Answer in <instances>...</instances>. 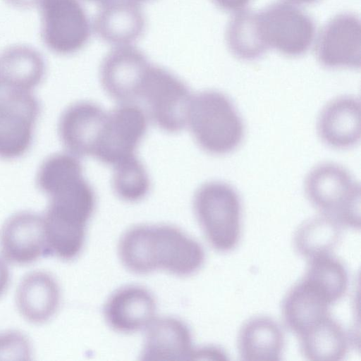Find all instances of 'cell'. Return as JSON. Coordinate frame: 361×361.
<instances>
[{
    "label": "cell",
    "mask_w": 361,
    "mask_h": 361,
    "mask_svg": "<svg viewBox=\"0 0 361 361\" xmlns=\"http://www.w3.org/2000/svg\"><path fill=\"white\" fill-rule=\"evenodd\" d=\"M317 131L322 140L332 148L355 146L361 137L360 99L346 95L329 102L319 114Z\"/></svg>",
    "instance_id": "16"
},
{
    "label": "cell",
    "mask_w": 361,
    "mask_h": 361,
    "mask_svg": "<svg viewBox=\"0 0 361 361\" xmlns=\"http://www.w3.org/2000/svg\"><path fill=\"white\" fill-rule=\"evenodd\" d=\"M30 355V343L23 334L13 331L0 334V355Z\"/></svg>",
    "instance_id": "28"
},
{
    "label": "cell",
    "mask_w": 361,
    "mask_h": 361,
    "mask_svg": "<svg viewBox=\"0 0 361 361\" xmlns=\"http://www.w3.org/2000/svg\"><path fill=\"white\" fill-rule=\"evenodd\" d=\"M320 64L326 68H360L361 24L353 13L336 16L321 31L316 47Z\"/></svg>",
    "instance_id": "13"
},
{
    "label": "cell",
    "mask_w": 361,
    "mask_h": 361,
    "mask_svg": "<svg viewBox=\"0 0 361 361\" xmlns=\"http://www.w3.org/2000/svg\"><path fill=\"white\" fill-rule=\"evenodd\" d=\"M108 112L96 103L78 102L62 113L58 126L60 140L70 154L94 157L101 142Z\"/></svg>",
    "instance_id": "12"
},
{
    "label": "cell",
    "mask_w": 361,
    "mask_h": 361,
    "mask_svg": "<svg viewBox=\"0 0 361 361\" xmlns=\"http://www.w3.org/2000/svg\"><path fill=\"white\" fill-rule=\"evenodd\" d=\"M284 345L285 337L281 327L269 317H252L239 331L238 349L243 360H280Z\"/></svg>",
    "instance_id": "21"
},
{
    "label": "cell",
    "mask_w": 361,
    "mask_h": 361,
    "mask_svg": "<svg viewBox=\"0 0 361 361\" xmlns=\"http://www.w3.org/2000/svg\"><path fill=\"white\" fill-rule=\"evenodd\" d=\"M146 21L138 4L110 0L102 4L94 22L98 36L115 47L132 44L145 32Z\"/></svg>",
    "instance_id": "17"
},
{
    "label": "cell",
    "mask_w": 361,
    "mask_h": 361,
    "mask_svg": "<svg viewBox=\"0 0 361 361\" xmlns=\"http://www.w3.org/2000/svg\"><path fill=\"white\" fill-rule=\"evenodd\" d=\"M61 293L54 277L44 271L25 275L16 292V304L20 314L28 322L42 324L49 321L60 305Z\"/></svg>",
    "instance_id": "19"
},
{
    "label": "cell",
    "mask_w": 361,
    "mask_h": 361,
    "mask_svg": "<svg viewBox=\"0 0 361 361\" xmlns=\"http://www.w3.org/2000/svg\"><path fill=\"white\" fill-rule=\"evenodd\" d=\"M87 1L94 2V3H99L101 4H103L110 0H87Z\"/></svg>",
    "instance_id": "33"
},
{
    "label": "cell",
    "mask_w": 361,
    "mask_h": 361,
    "mask_svg": "<svg viewBox=\"0 0 361 361\" xmlns=\"http://www.w3.org/2000/svg\"><path fill=\"white\" fill-rule=\"evenodd\" d=\"M147 130L145 111L133 103H122L108 112L99 146L94 155L99 161L114 166L135 150Z\"/></svg>",
    "instance_id": "11"
},
{
    "label": "cell",
    "mask_w": 361,
    "mask_h": 361,
    "mask_svg": "<svg viewBox=\"0 0 361 361\" xmlns=\"http://www.w3.org/2000/svg\"><path fill=\"white\" fill-rule=\"evenodd\" d=\"M147 331L142 360H193L192 335L188 326L173 317L154 319Z\"/></svg>",
    "instance_id": "18"
},
{
    "label": "cell",
    "mask_w": 361,
    "mask_h": 361,
    "mask_svg": "<svg viewBox=\"0 0 361 361\" xmlns=\"http://www.w3.org/2000/svg\"><path fill=\"white\" fill-rule=\"evenodd\" d=\"M304 279L318 287L331 305L343 297L348 286V274L345 267L331 255L310 259Z\"/></svg>",
    "instance_id": "26"
},
{
    "label": "cell",
    "mask_w": 361,
    "mask_h": 361,
    "mask_svg": "<svg viewBox=\"0 0 361 361\" xmlns=\"http://www.w3.org/2000/svg\"><path fill=\"white\" fill-rule=\"evenodd\" d=\"M193 209L209 243L228 252L238 245L241 235V200L233 187L222 181H209L195 192Z\"/></svg>",
    "instance_id": "4"
},
{
    "label": "cell",
    "mask_w": 361,
    "mask_h": 361,
    "mask_svg": "<svg viewBox=\"0 0 361 361\" xmlns=\"http://www.w3.org/2000/svg\"><path fill=\"white\" fill-rule=\"evenodd\" d=\"M330 305L324 293L303 278L283 299V321L286 326L298 336L328 316Z\"/></svg>",
    "instance_id": "20"
},
{
    "label": "cell",
    "mask_w": 361,
    "mask_h": 361,
    "mask_svg": "<svg viewBox=\"0 0 361 361\" xmlns=\"http://www.w3.org/2000/svg\"><path fill=\"white\" fill-rule=\"evenodd\" d=\"M10 281V272L7 264L0 257V297L6 290Z\"/></svg>",
    "instance_id": "30"
},
{
    "label": "cell",
    "mask_w": 361,
    "mask_h": 361,
    "mask_svg": "<svg viewBox=\"0 0 361 361\" xmlns=\"http://www.w3.org/2000/svg\"><path fill=\"white\" fill-rule=\"evenodd\" d=\"M311 204L343 226L360 228V186L342 166L324 162L314 167L305 181Z\"/></svg>",
    "instance_id": "5"
},
{
    "label": "cell",
    "mask_w": 361,
    "mask_h": 361,
    "mask_svg": "<svg viewBox=\"0 0 361 361\" xmlns=\"http://www.w3.org/2000/svg\"><path fill=\"white\" fill-rule=\"evenodd\" d=\"M221 9L226 11H240L251 0H212Z\"/></svg>",
    "instance_id": "29"
},
{
    "label": "cell",
    "mask_w": 361,
    "mask_h": 361,
    "mask_svg": "<svg viewBox=\"0 0 361 361\" xmlns=\"http://www.w3.org/2000/svg\"><path fill=\"white\" fill-rule=\"evenodd\" d=\"M192 95L188 85L169 71L151 64L140 99L152 121L168 133H178L188 125Z\"/></svg>",
    "instance_id": "6"
},
{
    "label": "cell",
    "mask_w": 361,
    "mask_h": 361,
    "mask_svg": "<svg viewBox=\"0 0 361 361\" xmlns=\"http://www.w3.org/2000/svg\"><path fill=\"white\" fill-rule=\"evenodd\" d=\"M10 4L20 8H29L39 4L41 0H6Z\"/></svg>",
    "instance_id": "31"
},
{
    "label": "cell",
    "mask_w": 361,
    "mask_h": 361,
    "mask_svg": "<svg viewBox=\"0 0 361 361\" xmlns=\"http://www.w3.org/2000/svg\"><path fill=\"white\" fill-rule=\"evenodd\" d=\"M302 355L312 361H338L346 355L350 338L329 314L298 336Z\"/></svg>",
    "instance_id": "23"
},
{
    "label": "cell",
    "mask_w": 361,
    "mask_h": 361,
    "mask_svg": "<svg viewBox=\"0 0 361 361\" xmlns=\"http://www.w3.org/2000/svg\"><path fill=\"white\" fill-rule=\"evenodd\" d=\"M46 66L42 55L26 45H15L0 54V83L7 90L30 91L43 80Z\"/></svg>",
    "instance_id": "22"
},
{
    "label": "cell",
    "mask_w": 361,
    "mask_h": 361,
    "mask_svg": "<svg viewBox=\"0 0 361 361\" xmlns=\"http://www.w3.org/2000/svg\"><path fill=\"white\" fill-rule=\"evenodd\" d=\"M259 33L267 48L290 57L305 54L315 35L312 18L295 5L277 1L257 13Z\"/></svg>",
    "instance_id": "7"
},
{
    "label": "cell",
    "mask_w": 361,
    "mask_h": 361,
    "mask_svg": "<svg viewBox=\"0 0 361 361\" xmlns=\"http://www.w3.org/2000/svg\"><path fill=\"white\" fill-rule=\"evenodd\" d=\"M0 85H1V83H0Z\"/></svg>",
    "instance_id": "35"
},
{
    "label": "cell",
    "mask_w": 361,
    "mask_h": 361,
    "mask_svg": "<svg viewBox=\"0 0 361 361\" xmlns=\"http://www.w3.org/2000/svg\"><path fill=\"white\" fill-rule=\"evenodd\" d=\"M36 183L49 197L47 219L66 228L87 226L96 207V195L75 156L58 153L47 157L39 168Z\"/></svg>",
    "instance_id": "2"
},
{
    "label": "cell",
    "mask_w": 361,
    "mask_h": 361,
    "mask_svg": "<svg viewBox=\"0 0 361 361\" xmlns=\"http://www.w3.org/2000/svg\"><path fill=\"white\" fill-rule=\"evenodd\" d=\"M0 249L9 262L25 265L46 257L44 217L30 211L10 216L0 231Z\"/></svg>",
    "instance_id": "14"
},
{
    "label": "cell",
    "mask_w": 361,
    "mask_h": 361,
    "mask_svg": "<svg viewBox=\"0 0 361 361\" xmlns=\"http://www.w3.org/2000/svg\"><path fill=\"white\" fill-rule=\"evenodd\" d=\"M343 226L333 217L321 214L304 221L296 230L293 244L300 256L311 259L331 255L342 237Z\"/></svg>",
    "instance_id": "24"
},
{
    "label": "cell",
    "mask_w": 361,
    "mask_h": 361,
    "mask_svg": "<svg viewBox=\"0 0 361 361\" xmlns=\"http://www.w3.org/2000/svg\"><path fill=\"white\" fill-rule=\"evenodd\" d=\"M188 125L199 147L211 154L233 152L245 135L243 119L234 104L216 90H204L192 96Z\"/></svg>",
    "instance_id": "3"
},
{
    "label": "cell",
    "mask_w": 361,
    "mask_h": 361,
    "mask_svg": "<svg viewBox=\"0 0 361 361\" xmlns=\"http://www.w3.org/2000/svg\"><path fill=\"white\" fill-rule=\"evenodd\" d=\"M112 188L122 200L136 202L145 198L150 189V180L143 164L135 154L113 166Z\"/></svg>",
    "instance_id": "27"
},
{
    "label": "cell",
    "mask_w": 361,
    "mask_h": 361,
    "mask_svg": "<svg viewBox=\"0 0 361 361\" xmlns=\"http://www.w3.org/2000/svg\"><path fill=\"white\" fill-rule=\"evenodd\" d=\"M228 47L232 54L244 61H254L268 50L262 39L257 13L242 11L231 20L226 31Z\"/></svg>",
    "instance_id": "25"
},
{
    "label": "cell",
    "mask_w": 361,
    "mask_h": 361,
    "mask_svg": "<svg viewBox=\"0 0 361 361\" xmlns=\"http://www.w3.org/2000/svg\"><path fill=\"white\" fill-rule=\"evenodd\" d=\"M135 3H137V4H140V3H145V2H147V1H149L151 0H130Z\"/></svg>",
    "instance_id": "34"
},
{
    "label": "cell",
    "mask_w": 361,
    "mask_h": 361,
    "mask_svg": "<svg viewBox=\"0 0 361 361\" xmlns=\"http://www.w3.org/2000/svg\"><path fill=\"white\" fill-rule=\"evenodd\" d=\"M42 38L47 47L59 55L82 49L91 35V24L78 0H41Z\"/></svg>",
    "instance_id": "8"
},
{
    "label": "cell",
    "mask_w": 361,
    "mask_h": 361,
    "mask_svg": "<svg viewBox=\"0 0 361 361\" xmlns=\"http://www.w3.org/2000/svg\"><path fill=\"white\" fill-rule=\"evenodd\" d=\"M150 66L145 54L132 44L115 47L101 63L102 86L114 100L133 103L140 98Z\"/></svg>",
    "instance_id": "10"
},
{
    "label": "cell",
    "mask_w": 361,
    "mask_h": 361,
    "mask_svg": "<svg viewBox=\"0 0 361 361\" xmlns=\"http://www.w3.org/2000/svg\"><path fill=\"white\" fill-rule=\"evenodd\" d=\"M156 302L152 293L139 286L117 290L107 300L104 314L114 330L125 334L147 328L154 319Z\"/></svg>",
    "instance_id": "15"
},
{
    "label": "cell",
    "mask_w": 361,
    "mask_h": 361,
    "mask_svg": "<svg viewBox=\"0 0 361 361\" xmlns=\"http://www.w3.org/2000/svg\"><path fill=\"white\" fill-rule=\"evenodd\" d=\"M289 1L296 3V4H308L314 3V2L317 1V0H289Z\"/></svg>",
    "instance_id": "32"
},
{
    "label": "cell",
    "mask_w": 361,
    "mask_h": 361,
    "mask_svg": "<svg viewBox=\"0 0 361 361\" xmlns=\"http://www.w3.org/2000/svg\"><path fill=\"white\" fill-rule=\"evenodd\" d=\"M123 266L137 274L164 270L179 276L197 272L203 265L202 245L170 225H139L128 229L118 243Z\"/></svg>",
    "instance_id": "1"
},
{
    "label": "cell",
    "mask_w": 361,
    "mask_h": 361,
    "mask_svg": "<svg viewBox=\"0 0 361 361\" xmlns=\"http://www.w3.org/2000/svg\"><path fill=\"white\" fill-rule=\"evenodd\" d=\"M40 111L39 100L30 91L0 92L1 159H16L28 151Z\"/></svg>",
    "instance_id": "9"
}]
</instances>
